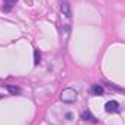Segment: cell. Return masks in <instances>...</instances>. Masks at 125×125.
<instances>
[{"instance_id":"cell-1","label":"cell","mask_w":125,"mask_h":125,"mask_svg":"<svg viewBox=\"0 0 125 125\" xmlns=\"http://www.w3.org/2000/svg\"><path fill=\"white\" fill-rule=\"evenodd\" d=\"M60 99L62 102H65V103H73L77 99V92L74 89H71V87H65L61 92V94H60Z\"/></svg>"},{"instance_id":"cell-2","label":"cell","mask_w":125,"mask_h":125,"mask_svg":"<svg viewBox=\"0 0 125 125\" xmlns=\"http://www.w3.org/2000/svg\"><path fill=\"white\" fill-rule=\"evenodd\" d=\"M105 111H106L108 114H115V112L119 111V103H118L116 100H109V102L105 105Z\"/></svg>"},{"instance_id":"cell-3","label":"cell","mask_w":125,"mask_h":125,"mask_svg":"<svg viewBox=\"0 0 125 125\" xmlns=\"http://www.w3.org/2000/svg\"><path fill=\"white\" fill-rule=\"evenodd\" d=\"M61 13L65 18H71V9H70V3L68 1H62L61 3Z\"/></svg>"},{"instance_id":"cell-4","label":"cell","mask_w":125,"mask_h":125,"mask_svg":"<svg viewBox=\"0 0 125 125\" xmlns=\"http://www.w3.org/2000/svg\"><path fill=\"white\" fill-rule=\"evenodd\" d=\"M82 118H83L84 121H89V122H96V118L92 115V112H90V111H87V109L82 112Z\"/></svg>"},{"instance_id":"cell-5","label":"cell","mask_w":125,"mask_h":125,"mask_svg":"<svg viewBox=\"0 0 125 125\" xmlns=\"http://www.w3.org/2000/svg\"><path fill=\"white\" fill-rule=\"evenodd\" d=\"M6 89L10 92L12 94H21V87H18V86H13V84H6Z\"/></svg>"},{"instance_id":"cell-6","label":"cell","mask_w":125,"mask_h":125,"mask_svg":"<svg viewBox=\"0 0 125 125\" xmlns=\"http://www.w3.org/2000/svg\"><path fill=\"white\" fill-rule=\"evenodd\" d=\"M92 92H93L94 94H99V96H100V94H103L105 90H103V87H102L100 84H93V86H92Z\"/></svg>"},{"instance_id":"cell-7","label":"cell","mask_w":125,"mask_h":125,"mask_svg":"<svg viewBox=\"0 0 125 125\" xmlns=\"http://www.w3.org/2000/svg\"><path fill=\"white\" fill-rule=\"evenodd\" d=\"M33 57H35V65H38L39 64V61H41V52H39V50H35L33 51Z\"/></svg>"},{"instance_id":"cell-8","label":"cell","mask_w":125,"mask_h":125,"mask_svg":"<svg viewBox=\"0 0 125 125\" xmlns=\"http://www.w3.org/2000/svg\"><path fill=\"white\" fill-rule=\"evenodd\" d=\"M16 1H18V0H4V3H6V9H10L12 6H15Z\"/></svg>"},{"instance_id":"cell-9","label":"cell","mask_w":125,"mask_h":125,"mask_svg":"<svg viewBox=\"0 0 125 125\" xmlns=\"http://www.w3.org/2000/svg\"><path fill=\"white\" fill-rule=\"evenodd\" d=\"M0 99H1V94H0Z\"/></svg>"}]
</instances>
